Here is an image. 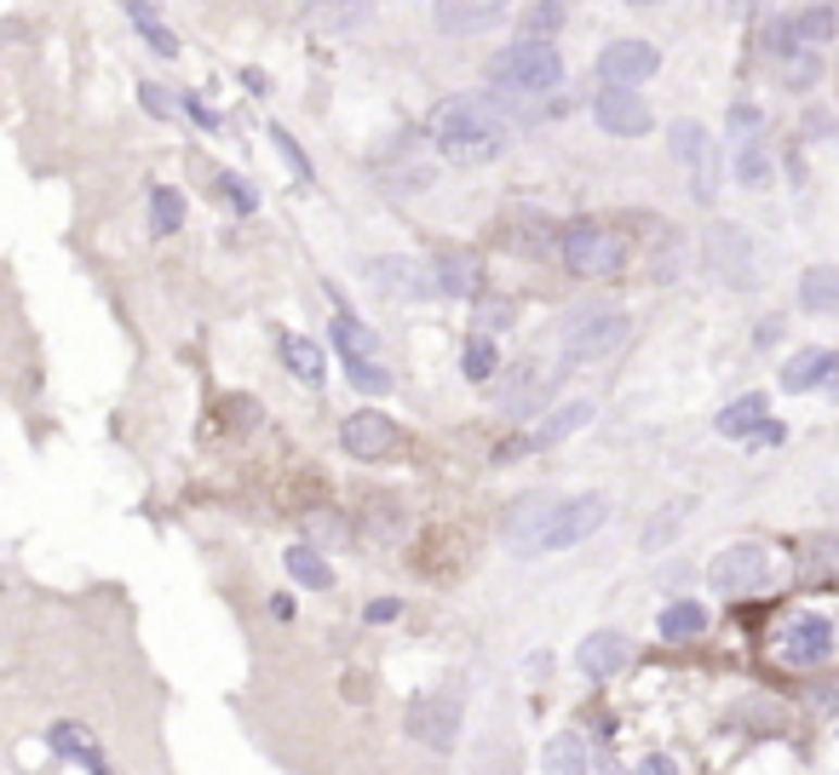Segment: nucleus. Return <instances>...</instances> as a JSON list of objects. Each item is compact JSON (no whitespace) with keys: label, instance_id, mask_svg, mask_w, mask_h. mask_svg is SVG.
<instances>
[{"label":"nucleus","instance_id":"34","mask_svg":"<svg viewBox=\"0 0 839 775\" xmlns=\"http://www.w3.org/2000/svg\"><path fill=\"white\" fill-rule=\"evenodd\" d=\"M178 224H185V196L167 190V185H155V190H150V230H155V236H173Z\"/></svg>","mask_w":839,"mask_h":775},{"label":"nucleus","instance_id":"49","mask_svg":"<svg viewBox=\"0 0 839 775\" xmlns=\"http://www.w3.org/2000/svg\"><path fill=\"white\" fill-rule=\"evenodd\" d=\"M627 7H662V0H627Z\"/></svg>","mask_w":839,"mask_h":775},{"label":"nucleus","instance_id":"35","mask_svg":"<svg viewBox=\"0 0 839 775\" xmlns=\"http://www.w3.org/2000/svg\"><path fill=\"white\" fill-rule=\"evenodd\" d=\"M127 12H133V24H138V35H145V40H150V47H155V52H162V58H178V35H173V29H162V24H155V12H150V7H138V0H127Z\"/></svg>","mask_w":839,"mask_h":775},{"label":"nucleus","instance_id":"29","mask_svg":"<svg viewBox=\"0 0 839 775\" xmlns=\"http://www.w3.org/2000/svg\"><path fill=\"white\" fill-rule=\"evenodd\" d=\"M283 563H288V575H293V586H311V591H328L334 586V568L311 552V546H288L283 552Z\"/></svg>","mask_w":839,"mask_h":775},{"label":"nucleus","instance_id":"20","mask_svg":"<svg viewBox=\"0 0 839 775\" xmlns=\"http://www.w3.org/2000/svg\"><path fill=\"white\" fill-rule=\"evenodd\" d=\"M627 655H633V649H627L622 632H592V638L575 649V666H581L587 678H615V672L627 666Z\"/></svg>","mask_w":839,"mask_h":775},{"label":"nucleus","instance_id":"32","mask_svg":"<svg viewBox=\"0 0 839 775\" xmlns=\"http://www.w3.org/2000/svg\"><path fill=\"white\" fill-rule=\"evenodd\" d=\"M461 374H466L472 385H489L494 374H501V351H494V339H489V334H472L466 357H461Z\"/></svg>","mask_w":839,"mask_h":775},{"label":"nucleus","instance_id":"4","mask_svg":"<svg viewBox=\"0 0 839 775\" xmlns=\"http://www.w3.org/2000/svg\"><path fill=\"white\" fill-rule=\"evenodd\" d=\"M494 87L512 92V98H547L564 87V58H558L552 40H517L494 58Z\"/></svg>","mask_w":839,"mask_h":775},{"label":"nucleus","instance_id":"37","mask_svg":"<svg viewBox=\"0 0 839 775\" xmlns=\"http://www.w3.org/2000/svg\"><path fill=\"white\" fill-rule=\"evenodd\" d=\"M271 138H276V150H283V161H288V167H293V178H299V185H316V173H311V161H305V150H299V145H293V133H288V127H271Z\"/></svg>","mask_w":839,"mask_h":775},{"label":"nucleus","instance_id":"22","mask_svg":"<svg viewBox=\"0 0 839 775\" xmlns=\"http://www.w3.org/2000/svg\"><path fill=\"white\" fill-rule=\"evenodd\" d=\"M765 414H771V397L765 391H753V397H736L725 414L713 420V432L718 437H753L759 425H765Z\"/></svg>","mask_w":839,"mask_h":775},{"label":"nucleus","instance_id":"43","mask_svg":"<svg viewBox=\"0 0 839 775\" xmlns=\"http://www.w3.org/2000/svg\"><path fill=\"white\" fill-rule=\"evenodd\" d=\"M230 420L236 425H259V402L253 397H230Z\"/></svg>","mask_w":839,"mask_h":775},{"label":"nucleus","instance_id":"31","mask_svg":"<svg viewBox=\"0 0 839 775\" xmlns=\"http://www.w3.org/2000/svg\"><path fill=\"white\" fill-rule=\"evenodd\" d=\"M564 24H569V0H535V7H524V35L529 40H552Z\"/></svg>","mask_w":839,"mask_h":775},{"label":"nucleus","instance_id":"13","mask_svg":"<svg viewBox=\"0 0 839 775\" xmlns=\"http://www.w3.org/2000/svg\"><path fill=\"white\" fill-rule=\"evenodd\" d=\"M592 115H598V127H604L610 138H644L650 133V104L638 98L633 87H604L592 98Z\"/></svg>","mask_w":839,"mask_h":775},{"label":"nucleus","instance_id":"12","mask_svg":"<svg viewBox=\"0 0 839 775\" xmlns=\"http://www.w3.org/2000/svg\"><path fill=\"white\" fill-rule=\"evenodd\" d=\"M368 288L391 299H431L437 282H431V264L391 253V259H368Z\"/></svg>","mask_w":839,"mask_h":775},{"label":"nucleus","instance_id":"48","mask_svg":"<svg viewBox=\"0 0 839 775\" xmlns=\"http://www.w3.org/2000/svg\"><path fill=\"white\" fill-rule=\"evenodd\" d=\"M581 775H622V770H615V764H587Z\"/></svg>","mask_w":839,"mask_h":775},{"label":"nucleus","instance_id":"25","mask_svg":"<svg viewBox=\"0 0 839 775\" xmlns=\"http://www.w3.org/2000/svg\"><path fill=\"white\" fill-rule=\"evenodd\" d=\"M283 362H288V374H293L299 385H323V374H328L323 351H316L305 334H283Z\"/></svg>","mask_w":839,"mask_h":775},{"label":"nucleus","instance_id":"11","mask_svg":"<svg viewBox=\"0 0 839 775\" xmlns=\"http://www.w3.org/2000/svg\"><path fill=\"white\" fill-rule=\"evenodd\" d=\"M662 70V52L650 47V40H610L604 52H598V80L604 87H638V80H650Z\"/></svg>","mask_w":839,"mask_h":775},{"label":"nucleus","instance_id":"9","mask_svg":"<svg viewBox=\"0 0 839 775\" xmlns=\"http://www.w3.org/2000/svg\"><path fill=\"white\" fill-rule=\"evenodd\" d=\"M765 575H771V552L765 546H753V540H736V546H725L713 563H707V586L713 591H753V586H765Z\"/></svg>","mask_w":839,"mask_h":775},{"label":"nucleus","instance_id":"44","mask_svg":"<svg viewBox=\"0 0 839 775\" xmlns=\"http://www.w3.org/2000/svg\"><path fill=\"white\" fill-rule=\"evenodd\" d=\"M633 775H678V764L667 759V752H650V759H644V764H638Z\"/></svg>","mask_w":839,"mask_h":775},{"label":"nucleus","instance_id":"21","mask_svg":"<svg viewBox=\"0 0 839 775\" xmlns=\"http://www.w3.org/2000/svg\"><path fill=\"white\" fill-rule=\"evenodd\" d=\"M799 311H811V316H834L839 311V271L834 264H816V271L799 276Z\"/></svg>","mask_w":839,"mask_h":775},{"label":"nucleus","instance_id":"1","mask_svg":"<svg viewBox=\"0 0 839 775\" xmlns=\"http://www.w3.org/2000/svg\"><path fill=\"white\" fill-rule=\"evenodd\" d=\"M431 145L443 150V161L454 167H484L506 150V121L494 115L489 92H449L431 104V121H426Z\"/></svg>","mask_w":839,"mask_h":775},{"label":"nucleus","instance_id":"28","mask_svg":"<svg viewBox=\"0 0 839 775\" xmlns=\"http://www.w3.org/2000/svg\"><path fill=\"white\" fill-rule=\"evenodd\" d=\"M547 775H581L587 770V736H575V729H564V736H552L547 752H541Z\"/></svg>","mask_w":839,"mask_h":775},{"label":"nucleus","instance_id":"24","mask_svg":"<svg viewBox=\"0 0 839 775\" xmlns=\"http://www.w3.org/2000/svg\"><path fill=\"white\" fill-rule=\"evenodd\" d=\"M655 632H662L667 643H678V638H696V632H707V603H696V598H678V603H667L662 615H655Z\"/></svg>","mask_w":839,"mask_h":775},{"label":"nucleus","instance_id":"46","mask_svg":"<svg viewBox=\"0 0 839 775\" xmlns=\"http://www.w3.org/2000/svg\"><path fill=\"white\" fill-rule=\"evenodd\" d=\"M185 110H190L196 121H202V127H218V115H213V110L202 104V98H185Z\"/></svg>","mask_w":839,"mask_h":775},{"label":"nucleus","instance_id":"17","mask_svg":"<svg viewBox=\"0 0 839 775\" xmlns=\"http://www.w3.org/2000/svg\"><path fill=\"white\" fill-rule=\"evenodd\" d=\"M431 282H437V293H449V299H477V288H484L477 253H466V248L431 253Z\"/></svg>","mask_w":839,"mask_h":775},{"label":"nucleus","instance_id":"39","mask_svg":"<svg viewBox=\"0 0 839 775\" xmlns=\"http://www.w3.org/2000/svg\"><path fill=\"white\" fill-rule=\"evenodd\" d=\"M218 190L230 196V208H236V213H253V208H259V190L248 185V178H236V173H225V178H218Z\"/></svg>","mask_w":839,"mask_h":775},{"label":"nucleus","instance_id":"30","mask_svg":"<svg viewBox=\"0 0 839 775\" xmlns=\"http://www.w3.org/2000/svg\"><path fill=\"white\" fill-rule=\"evenodd\" d=\"M552 512V500H541V495H535V500H517L512 505V512H506V523H501V535H506V546H512V552H517V546H524L529 535H535V528H541V517Z\"/></svg>","mask_w":839,"mask_h":775},{"label":"nucleus","instance_id":"36","mask_svg":"<svg viewBox=\"0 0 839 775\" xmlns=\"http://www.w3.org/2000/svg\"><path fill=\"white\" fill-rule=\"evenodd\" d=\"M816 75H823V64H816V52H788V64H782V87H788V92H805V87H816Z\"/></svg>","mask_w":839,"mask_h":775},{"label":"nucleus","instance_id":"10","mask_svg":"<svg viewBox=\"0 0 839 775\" xmlns=\"http://www.w3.org/2000/svg\"><path fill=\"white\" fill-rule=\"evenodd\" d=\"M839 35V12L834 7H805V12H793L782 17V24L771 29V58H788V52H816V47H828V40Z\"/></svg>","mask_w":839,"mask_h":775},{"label":"nucleus","instance_id":"50","mask_svg":"<svg viewBox=\"0 0 839 775\" xmlns=\"http://www.w3.org/2000/svg\"><path fill=\"white\" fill-rule=\"evenodd\" d=\"M484 7H494V12H506V0H484Z\"/></svg>","mask_w":839,"mask_h":775},{"label":"nucleus","instance_id":"15","mask_svg":"<svg viewBox=\"0 0 839 775\" xmlns=\"http://www.w3.org/2000/svg\"><path fill=\"white\" fill-rule=\"evenodd\" d=\"M834 655V626L823 615H799L782 626V661L788 666H823Z\"/></svg>","mask_w":839,"mask_h":775},{"label":"nucleus","instance_id":"7","mask_svg":"<svg viewBox=\"0 0 839 775\" xmlns=\"http://www.w3.org/2000/svg\"><path fill=\"white\" fill-rule=\"evenodd\" d=\"M461 718H466V701L461 689H426V696L409 701V736L431 752H454L461 741Z\"/></svg>","mask_w":839,"mask_h":775},{"label":"nucleus","instance_id":"26","mask_svg":"<svg viewBox=\"0 0 839 775\" xmlns=\"http://www.w3.org/2000/svg\"><path fill=\"white\" fill-rule=\"evenodd\" d=\"M587 425H592V402H587V397L558 402V408H552V420H541L535 442H564V437H575V432H587Z\"/></svg>","mask_w":839,"mask_h":775},{"label":"nucleus","instance_id":"23","mask_svg":"<svg viewBox=\"0 0 839 775\" xmlns=\"http://www.w3.org/2000/svg\"><path fill=\"white\" fill-rule=\"evenodd\" d=\"M489 24H501V12L484 7V0H443V7H437V29H449V35H472V29H489Z\"/></svg>","mask_w":839,"mask_h":775},{"label":"nucleus","instance_id":"19","mask_svg":"<svg viewBox=\"0 0 839 775\" xmlns=\"http://www.w3.org/2000/svg\"><path fill=\"white\" fill-rule=\"evenodd\" d=\"M374 24V0H316L305 12V35H351Z\"/></svg>","mask_w":839,"mask_h":775},{"label":"nucleus","instance_id":"47","mask_svg":"<svg viewBox=\"0 0 839 775\" xmlns=\"http://www.w3.org/2000/svg\"><path fill=\"white\" fill-rule=\"evenodd\" d=\"M718 12H725V17H748L753 0H718Z\"/></svg>","mask_w":839,"mask_h":775},{"label":"nucleus","instance_id":"40","mask_svg":"<svg viewBox=\"0 0 839 775\" xmlns=\"http://www.w3.org/2000/svg\"><path fill=\"white\" fill-rule=\"evenodd\" d=\"M477 322H484V334H501V328H512V304L506 299H477Z\"/></svg>","mask_w":839,"mask_h":775},{"label":"nucleus","instance_id":"41","mask_svg":"<svg viewBox=\"0 0 839 775\" xmlns=\"http://www.w3.org/2000/svg\"><path fill=\"white\" fill-rule=\"evenodd\" d=\"M138 104H145L155 121H167L178 104H173V98H167V87H155V80H145V87H138Z\"/></svg>","mask_w":839,"mask_h":775},{"label":"nucleus","instance_id":"27","mask_svg":"<svg viewBox=\"0 0 839 775\" xmlns=\"http://www.w3.org/2000/svg\"><path fill=\"white\" fill-rule=\"evenodd\" d=\"M517 368H524V374L506 379L501 402H506V414H535V402L547 397V379H541V368H535V362H517Z\"/></svg>","mask_w":839,"mask_h":775},{"label":"nucleus","instance_id":"45","mask_svg":"<svg viewBox=\"0 0 839 775\" xmlns=\"http://www.w3.org/2000/svg\"><path fill=\"white\" fill-rule=\"evenodd\" d=\"M397 615H403V603H397V598H379V603H368V621H397Z\"/></svg>","mask_w":839,"mask_h":775},{"label":"nucleus","instance_id":"18","mask_svg":"<svg viewBox=\"0 0 839 775\" xmlns=\"http://www.w3.org/2000/svg\"><path fill=\"white\" fill-rule=\"evenodd\" d=\"M707 264H713V271H725L730 288L753 282V253L742 248V224H713V236H707Z\"/></svg>","mask_w":839,"mask_h":775},{"label":"nucleus","instance_id":"5","mask_svg":"<svg viewBox=\"0 0 839 775\" xmlns=\"http://www.w3.org/2000/svg\"><path fill=\"white\" fill-rule=\"evenodd\" d=\"M622 253H627V241H622V230H615V224L575 218V224H564V230H558V259H564L569 276H587V282L615 276V271H622Z\"/></svg>","mask_w":839,"mask_h":775},{"label":"nucleus","instance_id":"38","mask_svg":"<svg viewBox=\"0 0 839 775\" xmlns=\"http://www.w3.org/2000/svg\"><path fill=\"white\" fill-rule=\"evenodd\" d=\"M759 127H765V115H759V104H730V138L736 145H748V138H759Z\"/></svg>","mask_w":839,"mask_h":775},{"label":"nucleus","instance_id":"8","mask_svg":"<svg viewBox=\"0 0 839 775\" xmlns=\"http://www.w3.org/2000/svg\"><path fill=\"white\" fill-rule=\"evenodd\" d=\"M667 150L678 155V167L690 173V196L713 201L718 196V145L707 138L702 121H673V127H667Z\"/></svg>","mask_w":839,"mask_h":775},{"label":"nucleus","instance_id":"3","mask_svg":"<svg viewBox=\"0 0 839 775\" xmlns=\"http://www.w3.org/2000/svg\"><path fill=\"white\" fill-rule=\"evenodd\" d=\"M610 517V500L604 495H575V500H552V512L541 517V528L517 546V558H547V552H569L581 546L587 535H598Z\"/></svg>","mask_w":839,"mask_h":775},{"label":"nucleus","instance_id":"42","mask_svg":"<svg viewBox=\"0 0 839 775\" xmlns=\"http://www.w3.org/2000/svg\"><path fill=\"white\" fill-rule=\"evenodd\" d=\"M678 523H685V512H673V517H655V523L644 528V552H655V546H667V540L678 535Z\"/></svg>","mask_w":839,"mask_h":775},{"label":"nucleus","instance_id":"33","mask_svg":"<svg viewBox=\"0 0 839 775\" xmlns=\"http://www.w3.org/2000/svg\"><path fill=\"white\" fill-rule=\"evenodd\" d=\"M736 178H742L748 190H771V155L759 138H748V145H736Z\"/></svg>","mask_w":839,"mask_h":775},{"label":"nucleus","instance_id":"2","mask_svg":"<svg viewBox=\"0 0 839 775\" xmlns=\"http://www.w3.org/2000/svg\"><path fill=\"white\" fill-rule=\"evenodd\" d=\"M627 339H633V322L622 311H610V304H581V311H569L564 328H558L564 368H598V362H610Z\"/></svg>","mask_w":839,"mask_h":775},{"label":"nucleus","instance_id":"14","mask_svg":"<svg viewBox=\"0 0 839 775\" xmlns=\"http://www.w3.org/2000/svg\"><path fill=\"white\" fill-rule=\"evenodd\" d=\"M339 442H346L351 460H386L397 448V425L386 414H374V408H356V414H346V425H339Z\"/></svg>","mask_w":839,"mask_h":775},{"label":"nucleus","instance_id":"6","mask_svg":"<svg viewBox=\"0 0 839 775\" xmlns=\"http://www.w3.org/2000/svg\"><path fill=\"white\" fill-rule=\"evenodd\" d=\"M334 351H339V368H346V379L356 385V391H391V368H386V357H379V339L363 316H351L346 304H339V316H334Z\"/></svg>","mask_w":839,"mask_h":775},{"label":"nucleus","instance_id":"16","mask_svg":"<svg viewBox=\"0 0 839 775\" xmlns=\"http://www.w3.org/2000/svg\"><path fill=\"white\" fill-rule=\"evenodd\" d=\"M782 391H816V385H839V351H823V345H805V351H793L782 362Z\"/></svg>","mask_w":839,"mask_h":775}]
</instances>
